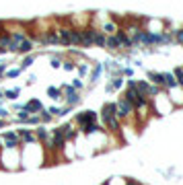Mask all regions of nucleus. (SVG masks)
Returning a JSON list of instances; mask_svg holds the SVG:
<instances>
[{
	"label": "nucleus",
	"mask_w": 183,
	"mask_h": 185,
	"mask_svg": "<svg viewBox=\"0 0 183 185\" xmlns=\"http://www.w3.org/2000/svg\"><path fill=\"white\" fill-rule=\"evenodd\" d=\"M0 169H4V171H19L21 169V146L0 148Z\"/></svg>",
	"instance_id": "nucleus-1"
},
{
	"label": "nucleus",
	"mask_w": 183,
	"mask_h": 185,
	"mask_svg": "<svg viewBox=\"0 0 183 185\" xmlns=\"http://www.w3.org/2000/svg\"><path fill=\"white\" fill-rule=\"evenodd\" d=\"M72 121L78 126V132H82L89 126H93V123H99V117H97V113H95V111H80V113H76V115H74Z\"/></svg>",
	"instance_id": "nucleus-2"
},
{
	"label": "nucleus",
	"mask_w": 183,
	"mask_h": 185,
	"mask_svg": "<svg viewBox=\"0 0 183 185\" xmlns=\"http://www.w3.org/2000/svg\"><path fill=\"white\" fill-rule=\"evenodd\" d=\"M62 99H64V103H66V107H74V105H78V101H80V93H78L76 89H72L70 84H64L62 89Z\"/></svg>",
	"instance_id": "nucleus-3"
},
{
	"label": "nucleus",
	"mask_w": 183,
	"mask_h": 185,
	"mask_svg": "<svg viewBox=\"0 0 183 185\" xmlns=\"http://www.w3.org/2000/svg\"><path fill=\"white\" fill-rule=\"evenodd\" d=\"M25 109H27L31 115H39V113L45 109V107H43V103H41L39 99H29L27 103H25Z\"/></svg>",
	"instance_id": "nucleus-4"
},
{
	"label": "nucleus",
	"mask_w": 183,
	"mask_h": 185,
	"mask_svg": "<svg viewBox=\"0 0 183 185\" xmlns=\"http://www.w3.org/2000/svg\"><path fill=\"white\" fill-rule=\"evenodd\" d=\"M173 76H175V80H177V84L183 89V66L181 68H175V72H173Z\"/></svg>",
	"instance_id": "nucleus-5"
},
{
	"label": "nucleus",
	"mask_w": 183,
	"mask_h": 185,
	"mask_svg": "<svg viewBox=\"0 0 183 185\" xmlns=\"http://www.w3.org/2000/svg\"><path fill=\"white\" fill-rule=\"evenodd\" d=\"M47 95L51 97V99H62V91H60V89H54V86H49V89H47Z\"/></svg>",
	"instance_id": "nucleus-6"
},
{
	"label": "nucleus",
	"mask_w": 183,
	"mask_h": 185,
	"mask_svg": "<svg viewBox=\"0 0 183 185\" xmlns=\"http://www.w3.org/2000/svg\"><path fill=\"white\" fill-rule=\"evenodd\" d=\"M19 89H11V91H4V99H16L19 97Z\"/></svg>",
	"instance_id": "nucleus-7"
},
{
	"label": "nucleus",
	"mask_w": 183,
	"mask_h": 185,
	"mask_svg": "<svg viewBox=\"0 0 183 185\" xmlns=\"http://www.w3.org/2000/svg\"><path fill=\"white\" fill-rule=\"evenodd\" d=\"M173 37H175V41L183 43V29H179V31H173Z\"/></svg>",
	"instance_id": "nucleus-8"
},
{
	"label": "nucleus",
	"mask_w": 183,
	"mask_h": 185,
	"mask_svg": "<svg viewBox=\"0 0 183 185\" xmlns=\"http://www.w3.org/2000/svg\"><path fill=\"white\" fill-rule=\"evenodd\" d=\"M21 70H23V68H16V70H8V72H6V78H14V76H19V74H21Z\"/></svg>",
	"instance_id": "nucleus-9"
}]
</instances>
